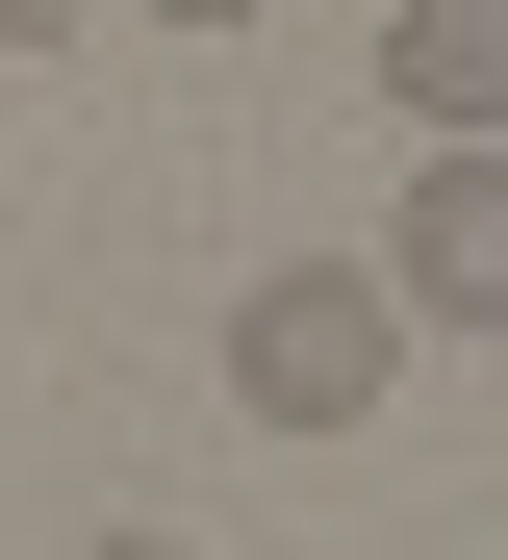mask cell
Masks as SVG:
<instances>
[{
    "label": "cell",
    "mask_w": 508,
    "mask_h": 560,
    "mask_svg": "<svg viewBox=\"0 0 508 560\" xmlns=\"http://www.w3.org/2000/svg\"><path fill=\"white\" fill-rule=\"evenodd\" d=\"M381 383H406V306H381L356 255H280V280H229V408H255V433H356Z\"/></svg>",
    "instance_id": "6da1fadb"
},
{
    "label": "cell",
    "mask_w": 508,
    "mask_h": 560,
    "mask_svg": "<svg viewBox=\"0 0 508 560\" xmlns=\"http://www.w3.org/2000/svg\"><path fill=\"white\" fill-rule=\"evenodd\" d=\"M406 331H508V153H433L406 178V255H356Z\"/></svg>",
    "instance_id": "7a4b0ae2"
},
{
    "label": "cell",
    "mask_w": 508,
    "mask_h": 560,
    "mask_svg": "<svg viewBox=\"0 0 508 560\" xmlns=\"http://www.w3.org/2000/svg\"><path fill=\"white\" fill-rule=\"evenodd\" d=\"M381 103L433 128V153H483L508 128V0H406V26H381Z\"/></svg>",
    "instance_id": "3957f363"
},
{
    "label": "cell",
    "mask_w": 508,
    "mask_h": 560,
    "mask_svg": "<svg viewBox=\"0 0 508 560\" xmlns=\"http://www.w3.org/2000/svg\"><path fill=\"white\" fill-rule=\"evenodd\" d=\"M128 26H178V51H229V26H255V0H128Z\"/></svg>",
    "instance_id": "277c9868"
},
{
    "label": "cell",
    "mask_w": 508,
    "mask_h": 560,
    "mask_svg": "<svg viewBox=\"0 0 508 560\" xmlns=\"http://www.w3.org/2000/svg\"><path fill=\"white\" fill-rule=\"evenodd\" d=\"M76 26H102V0H0V51H76Z\"/></svg>",
    "instance_id": "5b68a950"
},
{
    "label": "cell",
    "mask_w": 508,
    "mask_h": 560,
    "mask_svg": "<svg viewBox=\"0 0 508 560\" xmlns=\"http://www.w3.org/2000/svg\"><path fill=\"white\" fill-rule=\"evenodd\" d=\"M76 560H178V535H76Z\"/></svg>",
    "instance_id": "8992f818"
}]
</instances>
